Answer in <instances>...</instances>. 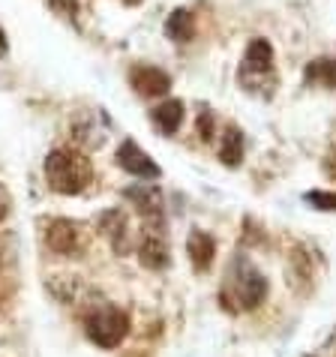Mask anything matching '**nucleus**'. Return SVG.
I'll return each mask as SVG.
<instances>
[{
	"instance_id": "1",
	"label": "nucleus",
	"mask_w": 336,
	"mask_h": 357,
	"mask_svg": "<svg viewBox=\"0 0 336 357\" xmlns=\"http://www.w3.org/2000/svg\"><path fill=\"white\" fill-rule=\"evenodd\" d=\"M268 297V276L243 255H234L220 285V303L225 312L240 315L259 310Z\"/></svg>"
},
{
	"instance_id": "2",
	"label": "nucleus",
	"mask_w": 336,
	"mask_h": 357,
	"mask_svg": "<svg viewBox=\"0 0 336 357\" xmlns=\"http://www.w3.org/2000/svg\"><path fill=\"white\" fill-rule=\"evenodd\" d=\"M45 181L54 192L61 195H78L84 192L93 181V165L87 156H82L78 151H69V147H61V151H52L45 160Z\"/></svg>"
},
{
	"instance_id": "3",
	"label": "nucleus",
	"mask_w": 336,
	"mask_h": 357,
	"mask_svg": "<svg viewBox=\"0 0 336 357\" xmlns=\"http://www.w3.org/2000/svg\"><path fill=\"white\" fill-rule=\"evenodd\" d=\"M84 331L100 349H117L126 333H130V319L123 310H117L112 303H100L84 315Z\"/></svg>"
},
{
	"instance_id": "4",
	"label": "nucleus",
	"mask_w": 336,
	"mask_h": 357,
	"mask_svg": "<svg viewBox=\"0 0 336 357\" xmlns=\"http://www.w3.org/2000/svg\"><path fill=\"white\" fill-rule=\"evenodd\" d=\"M237 78H240V84L246 87V91H261V84H276L273 82V45L268 43V39L255 36L250 45H246L243 52V63H240V73H237Z\"/></svg>"
},
{
	"instance_id": "5",
	"label": "nucleus",
	"mask_w": 336,
	"mask_h": 357,
	"mask_svg": "<svg viewBox=\"0 0 336 357\" xmlns=\"http://www.w3.org/2000/svg\"><path fill=\"white\" fill-rule=\"evenodd\" d=\"M123 195L138 207V213L144 216V225L165 228V202H162V190H160V186H153V183H135Z\"/></svg>"
},
{
	"instance_id": "6",
	"label": "nucleus",
	"mask_w": 336,
	"mask_h": 357,
	"mask_svg": "<svg viewBox=\"0 0 336 357\" xmlns=\"http://www.w3.org/2000/svg\"><path fill=\"white\" fill-rule=\"evenodd\" d=\"M117 162H121L123 172H130L132 177H142V181H160V174H162L160 165H156L135 142H130V138L117 147Z\"/></svg>"
},
{
	"instance_id": "7",
	"label": "nucleus",
	"mask_w": 336,
	"mask_h": 357,
	"mask_svg": "<svg viewBox=\"0 0 336 357\" xmlns=\"http://www.w3.org/2000/svg\"><path fill=\"white\" fill-rule=\"evenodd\" d=\"M130 84L135 87V93H142V96H165L168 87H171V75L160 66L135 63L130 69Z\"/></svg>"
},
{
	"instance_id": "8",
	"label": "nucleus",
	"mask_w": 336,
	"mask_h": 357,
	"mask_svg": "<svg viewBox=\"0 0 336 357\" xmlns=\"http://www.w3.org/2000/svg\"><path fill=\"white\" fill-rule=\"evenodd\" d=\"M138 259L147 271H162L168 264V241H165V228L144 225L142 246H138Z\"/></svg>"
},
{
	"instance_id": "9",
	"label": "nucleus",
	"mask_w": 336,
	"mask_h": 357,
	"mask_svg": "<svg viewBox=\"0 0 336 357\" xmlns=\"http://www.w3.org/2000/svg\"><path fill=\"white\" fill-rule=\"evenodd\" d=\"M45 243L57 255H78L82 252V228L72 220H54L45 231Z\"/></svg>"
},
{
	"instance_id": "10",
	"label": "nucleus",
	"mask_w": 336,
	"mask_h": 357,
	"mask_svg": "<svg viewBox=\"0 0 336 357\" xmlns=\"http://www.w3.org/2000/svg\"><path fill=\"white\" fill-rule=\"evenodd\" d=\"M186 252H190V261L195 271H207L213 264V255H216V241L201 228H192L190 237H186Z\"/></svg>"
},
{
	"instance_id": "11",
	"label": "nucleus",
	"mask_w": 336,
	"mask_h": 357,
	"mask_svg": "<svg viewBox=\"0 0 336 357\" xmlns=\"http://www.w3.org/2000/svg\"><path fill=\"white\" fill-rule=\"evenodd\" d=\"M183 117H186V112H183L181 99H165V102H160L151 112V121L162 135H174L183 126Z\"/></svg>"
},
{
	"instance_id": "12",
	"label": "nucleus",
	"mask_w": 336,
	"mask_h": 357,
	"mask_svg": "<svg viewBox=\"0 0 336 357\" xmlns=\"http://www.w3.org/2000/svg\"><path fill=\"white\" fill-rule=\"evenodd\" d=\"M303 82L310 87H324V91H336V61L333 57H315L303 69Z\"/></svg>"
},
{
	"instance_id": "13",
	"label": "nucleus",
	"mask_w": 336,
	"mask_h": 357,
	"mask_svg": "<svg viewBox=\"0 0 336 357\" xmlns=\"http://www.w3.org/2000/svg\"><path fill=\"white\" fill-rule=\"evenodd\" d=\"M100 231L112 241L114 252H126L130 250V241H126V213L123 211H105L102 220H100Z\"/></svg>"
},
{
	"instance_id": "14",
	"label": "nucleus",
	"mask_w": 336,
	"mask_h": 357,
	"mask_svg": "<svg viewBox=\"0 0 336 357\" xmlns=\"http://www.w3.org/2000/svg\"><path fill=\"white\" fill-rule=\"evenodd\" d=\"M220 160L229 165V168H237L243 162V132L237 130L234 123H229L222 130V138H220Z\"/></svg>"
},
{
	"instance_id": "15",
	"label": "nucleus",
	"mask_w": 336,
	"mask_h": 357,
	"mask_svg": "<svg viewBox=\"0 0 336 357\" xmlns=\"http://www.w3.org/2000/svg\"><path fill=\"white\" fill-rule=\"evenodd\" d=\"M165 33H168V39H174V43H190L195 33V18L190 9H174L165 22Z\"/></svg>"
},
{
	"instance_id": "16",
	"label": "nucleus",
	"mask_w": 336,
	"mask_h": 357,
	"mask_svg": "<svg viewBox=\"0 0 336 357\" xmlns=\"http://www.w3.org/2000/svg\"><path fill=\"white\" fill-rule=\"evenodd\" d=\"M289 276H291V285L300 291V282H306V289H312V261L300 246L289 255Z\"/></svg>"
},
{
	"instance_id": "17",
	"label": "nucleus",
	"mask_w": 336,
	"mask_h": 357,
	"mask_svg": "<svg viewBox=\"0 0 336 357\" xmlns=\"http://www.w3.org/2000/svg\"><path fill=\"white\" fill-rule=\"evenodd\" d=\"M306 204H312L315 211H324V213H333L336 211V192H324V190H312L303 195Z\"/></svg>"
},
{
	"instance_id": "18",
	"label": "nucleus",
	"mask_w": 336,
	"mask_h": 357,
	"mask_svg": "<svg viewBox=\"0 0 336 357\" xmlns=\"http://www.w3.org/2000/svg\"><path fill=\"white\" fill-rule=\"evenodd\" d=\"M48 3L63 15H75V9H78V0H48Z\"/></svg>"
},
{
	"instance_id": "19",
	"label": "nucleus",
	"mask_w": 336,
	"mask_h": 357,
	"mask_svg": "<svg viewBox=\"0 0 336 357\" xmlns=\"http://www.w3.org/2000/svg\"><path fill=\"white\" fill-rule=\"evenodd\" d=\"M324 174H328L330 177V181H336V147H330V151H328V156H324Z\"/></svg>"
},
{
	"instance_id": "20",
	"label": "nucleus",
	"mask_w": 336,
	"mask_h": 357,
	"mask_svg": "<svg viewBox=\"0 0 336 357\" xmlns=\"http://www.w3.org/2000/svg\"><path fill=\"white\" fill-rule=\"evenodd\" d=\"M199 130H201V138H213V130H211V114H201V121H199Z\"/></svg>"
},
{
	"instance_id": "21",
	"label": "nucleus",
	"mask_w": 336,
	"mask_h": 357,
	"mask_svg": "<svg viewBox=\"0 0 336 357\" xmlns=\"http://www.w3.org/2000/svg\"><path fill=\"white\" fill-rule=\"evenodd\" d=\"M3 216H6V202L0 198V220H3Z\"/></svg>"
},
{
	"instance_id": "22",
	"label": "nucleus",
	"mask_w": 336,
	"mask_h": 357,
	"mask_svg": "<svg viewBox=\"0 0 336 357\" xmlns=\"http://www.w3.org/2000/svg\"><path fill=\"white\" fill-rule=\"evenodd\" d=\"M6 45V36H3V31H0V48H3Z\"/></svg>"
},
{
	"instance_id": "23",
	"label": "nucleus",
	"mask_w": 336,
	"mask_h": 357,
	"mask_svg": "<svg viewBox=\"0 0 336 357\" xmlns=\"http://www.w3.org/2000/svg\"><path fill=\"white\" fill-rule=\"evenodd\" d=\"M333 147H336V126H333Z\"/></svg>"
}]
</instances>
